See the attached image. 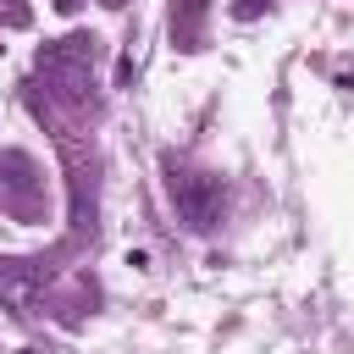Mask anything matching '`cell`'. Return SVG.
<instances>
[{
	"label": "cell",
	"mask_w": 354,
	"mask_h": 354,
	"mask_svg": "<svg viewBox=\"0 0 354 354\" xmlns=\"http://www.w3.org/2000/svg\"><path fill=\"white\" fill-rule=\"evenodd\" d=\"M171 199H177L183 221H188V227H199V232L221 221V183H216V177L183 171V177H171Z\"/></svg>",
	"instance_id": "obj_1"
},
{
	"label": "cell",
	"mask_w": 354,
	"mask_h": 354,
	"mask_svg": "<svg viewBox=\"0 0 354 354\" xmlns=\"http://www.w3.org/2000/svg\"><path fill=\"white\" fill-rule=\"evenodd\" d=\"M0 299L22 315H33V299H39V271H22V266H0Z\"/></svg>",
	"instance_id": "obj_2"
},
{
	"label": "cell",
	"mask_w": 354,
	"mask_h": 354,
	"mask_svg": "<svg viewBox=\"0 0 354 354\" xmlns=\"http://www.w3.org/2000/svg\"><path fill=\"white\" fill-rule=\"evenodd\" d=\"M238 11H243V17H254V11H260V0H243V6H238Z\"/></svg>",
	"instance_id": "obj_3"
},
{
	"label": "cell",
	"mask_w": 354,
	"mask_h": 354,
	"mask_svg": "<svg viewBox=\"0 0 354 354\" xmlns=\"http://www.w3.org/2000/svg\"><path fill=\"white\" fill-rule=\"evenodd\" d=\"M55 6H72V0H55Z\"/></svg>",
	"instance_id": "obj_4"
}]
</instances>
